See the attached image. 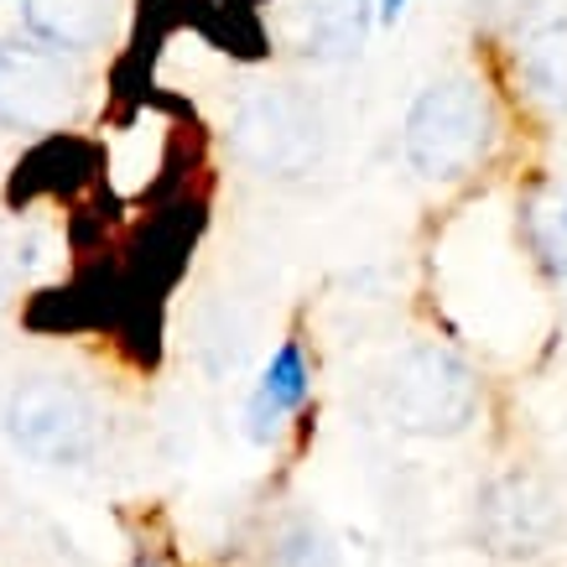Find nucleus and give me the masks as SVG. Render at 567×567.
Listing matches in <instances>:
<instances>
[{
    "label": "nucleus",
    "mask_w": 567,
    "mask_h": 567,
    "mask_svg": "<svg viewBox=\"0 0 567 567\" xmlns=\"http://www.w3.org/2000/svg\"><path fill=\"white\" fill-rule=\"evenodd\" d=\"M323 110L297 84H256L229 110V152L260 177H302L323 162Z\"/></svg>",
    "instance_id": "3"
},
{
    "label": "nucleus",
    "mask_w": 567,
    "mask_h": 567,
    "mask_svg": "<svg viewBox=\"0 0 567 567\" xmlns=\"http://www.w3.org/2000/svg\"><path fill=\"white\" fill-rule=\"evenodd\" d=\"M0 302H6V297H0Z\"/></svg>",
    "instance_id": "14"
},
{
    "label": "nucleus",
    "mask_w": 567,
    "mask_h": 567,
    "mask_svg": "<svg viewBox=\"0 0 567 567\" xmlns=\"http://www.w3.org/2000/svg\"><path fill=\"white\" fill-rule=\"evenodd\" d=\"M281 567H333V551L323 547V536L297 532V536H287V547H281Z\"/></svg>",
    "instance_id": "12"
},
{
    "label": "nucleus",
    "mask_w": 567,
    "mask_h": 567,
    "mask_svg": "<svg viewBox=\"0 0 567 567\" xmlns=\"http://www.w3.org/2000/svg\"><path fill=\"white\" fill-rule=\"evenodd\" d=\"M406 162L427 183H458L474 167L489 162L499 141L495 100L480 79L468 73H447L437 84L416 94L412 115H406Z\"/></svg>",
    "instance_id": "1"
},
{
    "label": "nucleus",
    "mask_w": 567,
    "mask_h": 567,
    "mask_svg": "<svg viewBox=\"0 0 567 567\" xmlns=\"http://www.w3.org/2000/svg\"><path fill=\"white\" fill-rule=\"evenodd\" d=\"M11 443L42 468H84L100 447V416L63 375H27L6 401Z\"/></svg>",
    "instance_id": "4"
},
{
    "label": "nucleus",
    "mask_w": 567,
    "mask_h": 567,
    "mask_svg": "<svg viewBox=\"0 0 567 567\" xmlns=\"http://www.w3.org/2000/svg\"><path fill=\"white\" fill-rule=\"evenodd\" d=\"M308 391H312V364H308V354H302V344L287 339V344L271 354L256 395H250V406H245V432H250L256 443H271L276 432L287 427V416L302 412Z\"/></svg>",
    "instance_id": "9"
},
{
    "label": "nucleus",
    "mask_w": 567,
    "mask_h": 567,
    "mask_svg": "<svg viewBox=\"0 0 567 567\" xmlns=\"http://www.w3.org/2000/svg\"><path fill=\"white\" fill-rule=\"evenodd\" d=\"M401 11H406V0H375V17L385 21V27H395V21H401Z\"/></svg>",
    "instance_id": "13"
},
{
    "label": "nucleus",
    "mask_w": 567,
    "mask_h": 567,
    "mask_svg": "<svg viewBox=\"0 0 567 567\" xmlns=\"http://www.w3.org/2000/svg\"><path fill=\"white\" fill-rule=\"evenodd\" d=\"M84 104V73L69 52L32 37L0 42V125L6 131H58Z\"/></svg>",
    "instance_id": "5"
},
{
    "label": "nucleus",
    "mask_w": 567,
    "mask_h": 567,
    "mask_svg": "<svg viewBox=\"0 0 567 567\" xmlns=\"http://www.w3.org/2000/svg\"><path fill=\"white\" fill-rule=\"evenodd\" d=\"M526 240L547 276L567 281V188H547L526 208Z\"/></svg>",
    "instance_id": "11"
},
{
    "label": "nucleus",
    "mask_w": 567,
    "mask_h": 567,
    "mask_svg": "<svg viewBox=\"0 0 567 567\" xmlns=\"http://www.w3.org/2000/svg\"><path fill=\"white\" fill-rule=\"evenodd\" d=\"M21 21L32 42L79 58L110 42L121 21V0H21Z\"/></svg>",
    "instance_id": "8"
},
{
    "label": "nucleus",
    "mask_w": 567,
    "mask_h": 567,
    "mask_svg": "<svg viewBox=\"0 0 567 567\" xmlns=\"http://www.w3.org/2000/svg\"><path fill=\"white\" fill-rule=\"evenodd\" d=\"M375 0H292V42L318 63L360 58Z\"/></svg>",
    "instance_id": "7"
},
{
    "label": "nucleus",
    "mask_w": 567,
    "mask_h": 567,
    "mask_svg": "<svg viewBox=\"0 0 567 567\" xmlns=\"http://www.w3.org/2000/svg\"><path fill=\"white\" fill-rule=\"evenodd\" d=\"M474 526H480V542L489 557H505V563H526V557H542L557 536V505L532 474H499L480 489V505H474Z\"/></svg>",
    "instance_id": "6"
},
{
    "label": "nucleus",
    "mask_w": 567,
    "mask_h": 567,
    "mask_svg": "<svg viewBox=\"0 0 567 567\" xmlns=\"http://www.w3.org/2000/svg\"><path fill=\"white\" fill-rule=\"evenodd\" d=\"M385 412L395 427L416 437H458L480 416V375L458 349L416 339L391 360Z\"/></svg>",
    "instance_id": "2"
},
{
    "label": "nucleus",
    "mask_w": 567,
    "mask_h": 567,
    "mask_svg": "<svg viewBox=\"0 0 567 567\" xmlns=\"http://www.w3.org/2000/svg\"><path fill=\"white\" fill-rule=\"evenodd\" d=\"M516 73L542 104L567 115V17H547L526 27L516 42Z\"/></svg>",
    "instance_id": "10"
}]
</instances>
